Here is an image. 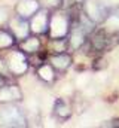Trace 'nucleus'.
<instances>
[{
  "mask_svg": "<svg viewBox=\"0 0 119 128\" xmlns=\"http://www.w3.org/2000/svg\"><path fill=\"white\" fill-rule=\"evenodd\" d=\"M109 125H110V127H119V119H116V121H112Z\"/></svg>",
  "mask_w": 119,
  "mask_h": 128,
  "instance_id": "f257e3e1",
  "label": "nucleus"
}]
</instances>
